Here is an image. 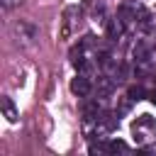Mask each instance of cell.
Returning a JSON list of instances; mask_svg holds the SVG:
<instances>
[{"mask_svg":"<svg viewBox=\"0 0 156 156\" xmlns=\"http://www.w3.org/2000/svg\"><path fill=\"white\" fill-rule=\"evenodd\" d=\"M12 39H15L17 46H32V44L39 39V29H37V24L29 22V20H17V22L12 24Z\"/></svg>","mask_w":156,"mask_h":156,"instance_id":"obj_1","label":"cell"},{"mask_svg":"<svg viewBox=\"0 0 156 156\" xmlns=\"http://www.w3.org/2000/svg\"><path fill=\"white\" fill-rule=\"evenodd\" d=\"M80 27V10L76 7V5H71V7H66L63 10V22H61V37L63 39H68L76 29Z\"/></svg>","mask_w":156,"mask_h":156,"instance_id":"obj_2","label":"cell"},{"mask_svg":"<svg viewBox=\"0 0 156 156\" xmlns=\"http://www.w3.org/2000/svg\"><path fill=\"white\" fill-rule=\"evenodd\" d=\"M154 129H156L154 119H151L149 115H141V119H136V124H134V139H136V141H146Z\"/></svg>","mask_w":156,"mask_h":156,"instance_id":"obj_3","label":"cell"},{"mask_svg":"<svg viewBox=\"0 0 156 156\" xmlns=\"http://www.w3.org/2000/svg\"><path fill=\"white\" fill-rule=\"evenodd\" d=\"M132 54H134V61H136V63H141V66H144V63H149V61H154V49H151V44H149V41H136Z\"/></svg>","mask_w":156,"mask_h":156,"instance_id":"obj_4","label":"cell"},{"mask_svg":"<svg viewBox=\"0 0 156 156\" xmlns=\"http://www.w3.org/2000/svg\"><path fill=\"white\" fill-rule=\"evenodd\" d=\"M71 90H73L78 98H85V95H90V90H93V85H90V78H88V76H83V73H78V76L71 80Z\"/></svg>","mask_w":156,"mask_h":156,"instance_id":"obj_5","label":"cell"},{"mask_svg":"<svg viewBox=\"0 0 156 156\" xmlns=\"http://www.w3.org/2000/svg\"><path fill=\"white\" fill-rule=\"evenodd\" d=\"M0 107H2L5 119H7L10 124H15V122H17V117H20V112H17V107H15V102H12V98H10V95H2V98H0Z\"/></svg>","mask_w":156,"mask_h":156,"instance_id":"obj_6","label":"cell"},{"mask_svg":"<svg viewBox=\"0 0 156 156\" xmlns=\"http://www.w3.org/2000/svg\"><path fill=\"white\" fill-rule=\"evenodd\" d=\"M95 90H98V98H107V95H112V90H115V80H112L110 76H100Z\"/></svg>","mask_w":156,"mask_h":156,"instance_id":"obj_7","label":"cell"},{"mask_svg":"<svg viewBox=\"0 0 156 156\" xmlns=\"http://www.w3.org/2000/svg\"><path fill=\"white\" fill-rule=\"evenodd\" d=\"M122 32H124V20L115 17V20H110V22H107V37H110V39H119V37H122Z\"/></svg>","mask_w":156,"mask_h":156,"instance_id":"obj_8","label":"cell"},{"mask_svg":"<svg viewBox=\"0 0 156 156\" xmlns=\"http://www.w3.org/2000/svg\"><path fill=\"white\" fill-rule=\"evenodd\" d=\"M83 117H85V122H95V119L100 117L98 102H85V105H83Z\"/></svg>","mask_w":156,"mask_h":156,"instance_id":"obj_9","label":"cell"},{"mask_svg":"<svg viewBox=\"0 0 156 156\" xmlns=\"http://www.w3.org/2000/svg\"><path fill=\"white\" fill-rule=\"evenodd\" d=\"M98 63H100L105 71H110V68H115V71H117V68H119V63H117V61L112 58V54H107V51H102V54L98 56Z\"/></svg>","mask_w":156,"mask_h":156,"instance_id":"obj_10","label":"cell"},{"mask_svg":"<svg viewBox=\"0 0 156 156\" xmlns=\"http://www.w3.org/2000/svg\"><path fill=\"white\" fill-rule=\"evenodd\" d=\"M144 95H146V90H144L141 85H132V88L127 90V98H129V100H141Z\"/></svg>","mask_w":156,"mask_h":156,"instance_id":"obj_11","label":"cell"},{"mask_svg":"<svg viewBox=\"0 0 156 156\" xmlns=\"http://www.w3.org/2000/svg\"><path fill=\"white\" fill-rule=\"evenodd\" d=\"M129 146L124 144V141H119V139H112V141H107V151L110 154H117V151H127Z\"/></svg>","mask_w":156,"mask_h":156,"instance_id":"obj_12","label":"cell"},{"mask_svg":"<svg viewBox=\"0 0 156 156\" xmlns=\"http://www.w3.org/2000/svg\"><path fill=\"white\" fill-rule=\"evenodd\" d=\"M0 2H2V10H5V12H10V10H12V7H17L22 0H0Z\"/></svg>","mask_w":156,"mask_h":156,"instance_id":"obj_13","label":"cell"},{"mask_svg":"<svg viewBox=\"0 0 156 156\" xmlns=\"http://www.w3.org/2000/svg\"><path fill=\"white\" fill-rule=\"evenodd\" d=\"M98 151H107V144H90V154H98Z\"/></svg>","mask_w":156,"mask_h":156,"instance_id":"obj_14","label":"cell"},{"mask_svg":"<svg viewBox=\"0 0 156 156\" xmlns=\"http://www.w3.org/2000/svg\"><path fill=\"white\" fill-rule=\"evenodd\" d=\"M149 100H151V102L156 105V90H154V93H149Z\"/></svg>","mask_w":156,"mask_h":156,"instance_id":"obj_15","label":"cell"}]
</instances>
